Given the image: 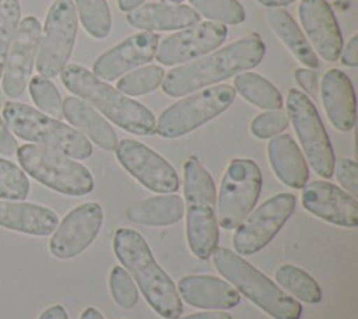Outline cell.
I'll return each instance as SVG.
<instances>
[{"mask_svg": "<svg viewBox=\"0 0 358 319\" xmlns=\"http://www.w3.org/2000/svg\"><path fill=\"white\" fill-rule=\"evenodd\" d=\"M145 0H117V6L122 11H130L138 6H141Z\"/></svg>", "mask_w": 358, "mask_h": 319, "instance_id": "ee69618b", "label": "cell"}, {"mask_svg": "<svg viewBox=\"0 0 358 319\" xmlns=\"http://www.w3.org/2000/svg\"><path fill=\"white\" fill-rule=\"evenodd\" d=\"M193 10L200 15L218 21V24L238 25L245 21V10L238 0H189Z\"/></svg>", "mask_w": 358, "mask_h": 319, "instance_id": "1f68e13d", "label": "cell"}, {"mask_svg": "<svg viewBox=\"0 0 358 319\" xmlns=\"http://www.w3.org/2000/svg\"><path fill=\"white\" fill-rule=\"evenodd\" d=\"M183 0H161V3H168V4H182Z\"/></svg>", "mask_w": 358, "mask_h": 319, "instance_id": "7dc6e473", "label": "cell"}, {"mask_svg": "<svg viewBox=\"0 0 358 319\" xmlns=\"http://www.w3.org/2000/svg\"><path fill=\"white\" fill-rule=\"evenodd\" d=\"M59 224L57 214L42 204L22 200H0V227L34 236L53 234Z\"/></svg>", "mask_w": 358, "mask_h": 319, "instance_id": "7402d4cb", "label": "cell"}, {"mask_svg": "<svg viewBox=\"0 0 358 319\" xmlns=\"http://www.w3.org/2000/svg\"><path fill=\"white\" fill-rule=\"evenodd\" d=\"M296 197L278 193L262 203L236 227L232 236L235 253L249 256L262 250L294 213Z\"/></svg>", "mask_w": 358, "mask_h": 319, "instance_id": "7c38bea8", "label": "cell"}, {"mask_svg": "<svg viewBox=\"0 0 358 319\" xmlns=\"http://www.w3.org/2000/svg\"><path fill=\"white\" fill-rule=\"evenodd\" d=\"M80 319H105L103 315L94 306H87L83 312Z\"/></svg>", "mask_w": 358, "mask_h": 319, "instance_id": "f6af8a7d", "label": "cell"}, {"mask_svg": "<svg viewBox=\"0 0 358 319\" xmlns=\"http://www.w3.org/2000/svg\"><path fill=\"white\" fill-rule=\"evenodd\" d=\"M109 290L113 301L123 309H131L138 301L137 287L122 266H115L109 274Z\"/></svg>", "mask_w": 358, "mask_h": 319, "instance_id": "d590c367", "label": "cell"}, {"mask_svg": "<svg viewBox=\"0 0 358 319\" xmlns=\"http://www.w3.org/2000/svg\"><path fill=\"white\" fill-rule=\"evenodd\" d=\"M42 27L36 17L20 20L1 76V88L8 98L21 97L32 77Z\"/></svg>", "mask_w": 358, "mask_h": 319, "instance_id": "9a60e30c", "label": "cell"}, {"mask_svg": "<svg viewBox=\"0 0 358 319\" xmlns=\"http://www.w3.org/2000/svg\"><path fill=\"white\" fill-rule=\"evenodd\" d=\"M298 17L315 53L326 62H336L343 49V36L329 3L302 0L298 6Z\"/></svg>", "mask_w": 358, "mask_h": 319, "instance_id": "d6986e66", "label": "cell"}, {"mask_svg": "<svg viewBox=\"0 0 358 319\" xmlns=\"http://www.w3.org/2000/svg\"><path fill=\"white\" fill-rule=\"evenodd\" d=\"M63 118L84 137L98 147L113 151L117 146V136L109 122L90 104L70 95L63 99Z\"/></svg>", "mask_w": 358, "mask_h": 319, "instance_id": "cb8c5ba5", "label": "cell"}, {"mask_svg": "<svg viewBox=\"0 0 358 319\" xmlns=\"http://www.w3.org/2000/svg\"><path fill=\"white\" fill-rule=\"evenodd\" d=\"M225 25L207 21L197 22L164 38L157 48L155 59L165 66H176L199 59L217 49L227 39Z\"/></svg>", "mask_w": 358, "mask_h": 319, "instance_id": "2e32d148", "label": "cell"}, {"mask_svg": "<svg viewBox=\"0 0 358 319\" xmlns=\"http://www.w3.org/2000/svg\"><path fill=\"white\" fill-rule=\"evenodd\" d=\"M336 176L338 183L345 189L347 193L357 197L358 196V165L355 161L343 158L334 165Z\"/></svg>", "mask_w": 358, "mask_h": 319, "instance_id": "74e56055", "label": "cell"}, {"mask_svg": "<svg viewBox=\"0 0 358 319\" xmlns=\"http://www.w3.org/2000/svg\"><path fill=\"white\" fill-rule=\"evenodd\" d=\"M126 20L137 29L152 32L185 29L197 24L200 15L186 4L148 3L127 11Z\"/></svg>", "mask_w": 358, "mask_h": 319, "instance_id": "603a6c76", "label": "cell"}, {"mask_svg": "<svg viewBox=\"0 0 358 319\" xmlns=\"http://www.w3.org/2000/svg\"><path fill=\"white\" fill-rule=\"evenodd\" d=\"M18 150V143L0 115V157H14Z\"/></svg>", "mask_w": 358, "mask_h": 319, "instance_id": "ab89813d", "label": "cell"}, {"mask_svg": "<svg viewBox=\"0 0 358 319\" xmlns=\"http://www.w3.org/2000/svg\"><path fill=\"white\" fill-rule=\"evenodd\" d=\"M341 63L348 67L358 66V35L354 34L340 53Z\"/></svg>", "mask_w": 358, "mask_h": 319, "instance_id": "60d3db41", "label": "cell"}, {"mask_svg": "<svg viewBox=\"0 0 358 319\" xmlns=\"http://www.w3.org/2000/svg\"><path fill=\"white\" fill-rule=\"evenodd\" d=\"M275 281L305 304H317L322 301V288L317 281L303 269L294 264H282L275 270Z\"/></svg>", "mask_w": 358, "mask_h": 319, "instance_id": "f1b7e54d", "label": "cell"}, {"mask_svg": "<svg viewBox=\"0 0 358 319\" xmlns=\"http://www.w3.org/2000/svg\"><path fill=\"white\" fill-rule=\"evenodd\" d=\"M262 190V172L248 158H234L221 179L217 199L218 225L224 229L236 228L257 203Z\"/></svg>", "mask_w": 358, "mask_h": 319, "instance_id": "30bf717a", "label": "cell"}, {"mask_svg": "<svg viewBox=\"0 0 358 319\" xmlns=\"http://www.w3.org/2000/svg\"><path fill=\"white\" fill-rule=\"evenodd\" d=\"M264 52L266 46L260 35L250 34L239 38L210 55L169 70L161 84L162 91L178 98L210 87L256 67Z\"/></svg>", "mask_w": 358, "mask_h": 319, "instance_id": "6da1fadb", "label": "cell"}, {"mask_svg": "<svg viewBox=\"0 0 358 319\" xmlns=\"http://www.w3.org/2000/svg\"><path fill=\"white\" fill-rule=\"evenodd\" d=\"M77 25V11L73 0H55L50 4L35 59L39 76L52 78L60 74L71 56Z\"/></svg>", "mask_w": 358, "mask_h": 319, "instance_id": "8fae6325", "label": "cell"}, {"mask_svg": "<svg viewBox=\"0 0 358 319\" xmlns=\"http://www.w3.org/2000/svg\"><path fill=\"white\" fill-rule=\"evenodd\" d=\"M266 20L273 32L281 39V42L299 63L308 66L309 69L319 67L317 55L288 11L280 7H270L266 11Z\"/></svg>", "mask_w": 358, "mask_h": 319, "instance_id": "4316f807", "label": "cell"}, {"mask_svg": "<svg viewBox=\"0 0 358 319\" xmlns=\"http://www.w3.org/2000/svg\"><path fill=\"white\" fill-rule=\"evenodd\" d=\"M185 214V201L178 194L152 196L130 204L126 218L151 227H166L176 224Z\"/></svg>", "mask_w": 358, "mask_h": 319, "instance_id": "484cf974", "label": "cell"}, {"mask_svg": "<svg viewBox=\"0 0 358 319\" xmlns=\"http://www.w3.org/2000/svg\"><path fill=\"white\" fill-rule=\"evenodd\" d=\"M113 252L126 271L136 280L148 305L165 319H176L183 305L172 278L157 263L141 234L131 228H117Z\"/></svg>", "mask_w": 358, "mask_h": 319, "instance_id": "7a4b0ae2", "label": "cell"}, {"mask_svg": "<svg viewBox=\"0 0 358 319\" xmlns=\"http://www.w3.org/2000/svg\"><path fill=\"white\" fill-rule=\"evenodd\" d=\"M176 319H232V316L224 311H207V312H196L186 315L183 318Z\"/></svg>", "mask_w": 358, "mask_h": 319, "instance_id": "b9f144b4", "label": "cell"}, {"mask_svg": "<svg viewBox=\"0 0 358 319\" xmlns=\"http://www.w3.org/2000/svg\"><path fill=\"white\" fill-rule=\"evenodd\" d=\"M62 84L77 98L90 104L120 129L137 134L155 133V118L143 104L122 94L80 64H66L60 71Z\"/></svg>", "mask_w": 358, "mask_h": 319, "instance_id": "3957f363", "label": "cell"}, {"mask_svg": "<svg viewBox=\"0 0 358 319\" xmlns=\"http://www.w3.org/2000/svg\"><path fill=\"white\" fill-rule=\"evenodd\" d=\"M1 116L13 134L25 141L56 150L73 160H87L92 154L90 140L78 130L27 104L8 101Z\"/></svg>", "mask_w": 358, "mask_h": 319, "instance_id": "8992f818", "label": "cell"}, {"mask_svg": "<svg viewBox=\"0 0 358 319\" xmlns=\"http://www.w3.org/2000/svg\"><path fill=\"white\" fill-rule=\"evenodd\" d=\"M38 319H69V313L67 311L64 309L63 305H50L48 306L41 315Z\"/></svg>", "mask_w": 358, "mask_h": 319, "instance_id": "7bdbcfd3", "label": "cell"}, {"mask_svg": "<svg viewBox=\"0 0 358 319\" xmlns=\"http://www.w3.org/2000/svg\"><path fill=\"white\" fill-rule=\"evenodd\" d=\"M28 90L31 99L41 112L59 120L63 118V99L50 78L39 74L31 77Z\"/></svg>", "mask_w": 358, "mask_h": 319, "instance_id": "d6a6232c", "label": "cell"}, {"mask_svg": "<svg viewBox=\"0 0 358 319\" xmlns=\"http://www.w3.org/2000/svg\"><path fill=\"white\" fill-rule=\"evenodd\" d=\"M102 221V207L95 201H87L74 207L53 231L49 241L52 256L66 260L83 253L99 234Z\"/></svg>", "mask_w": 358, "mask_h": 319, "instance_id": "5bb4252c", "label": "cell"}, {"mask_svg": "<svg viewBox=\"0 0 358 319\" xmlns=\"http://www.w3.org/2000/svg\"><path fill=\"white\" fill-rule=\"evenodd\" d=\"M288 125L289 119L284 111H267L253 118L250 123V132L255 137L264 140L280 134L288 127Z\"/></svg>", "mask_w": 358, "mask_h": 319, "instance_id": "8d00e7d4", "label": "cell"}, {"mask_svg": "<svg viewBox=\"0 0 358 319\" xmlns=\"http://www.w3.org/2000/svg\"><path fill=\"white\" fill-rule=\"evenodd\" d=\"M213 262L220 274L256 306L274 319H299L301 304L266 274L228 248H215Z\"/></svg>", "mask_w": 358, "mask_h": 319, "instance_id": "5b68a950", "label": "cell"}, {"mask_svg": "<svg viewBox=\"0 0 358 319\" xmlns=\"http://www.w3.org/2000/svg\"><path fill=\"white\" fill-rule=\"evenodd\" d=\"M159 36L154 32H137L103 52L92 64V74L103 81H113L155 56Z\"/></svg>", "mask_w": 358, "mask_h": 319, "instance_id": "e0dca14e", "label": "cell"}, {"mask_svg": "<svg viewBox=\"0 0 358 319\" xmlns=\"http://www.w3.org/2000/svg\"><path fill=\"white\" fill-rule=\"evenodd\" d=\"M320 97L330 123L340 132H350L357 119L355 92L351 80L338 69L329 70L320 83Z\"/></svg>", "mask_w": 358, "mask_h": 319, "instance_id": "ffe728a7", "label": "cell"}, {"mask_svg": "<svg viewBox=\"0 0 358 319\" xmlns=\"http://www.w3.org/2000/svg\"><path fill=\"white\" fill-rule=\"evenodd\" d=\"M235 94V88L228 84L206 87L190 94L161 112L155 122V133L164 139L185 136L227 111Z\"/></svg>", "mask_w": 358, "mask_h": 319, "instance_id": "ba28073f", "label": "cell"}, {"mask_svg": "<svg viewBox=\"0 0 358 319\" xmlns=\"http://www.w3.org/2000/svg\"><path fill=\"white\" fill-rule=\"evenodd\" d=\"M21 18L20 0H3L0 3V80L4 70V63L17 32Z\"/></svg>", "mask_w": 358, "mask_h": 319, "instance_id": "e575fe53", "label": "cell"}, {"mask_svg": "<svg viewBox=\"0 0 358 319\" xmlns=\"http://www.w3.org/2000/svg\"><path fill=\"white\" fill-rule=\"evenodd\" d=\"M267 155L273 172L287 186L302 189L309 178L306 160L289 134H277L267 144Z\"/></svg>", "mask_w": 358, "mask_h": 319, "instance_id": "d4e9b609", "label": "cell"}, {"mask_svg": "<svg viewBox=\"0 0 358 319\" xmlns=\"http://www.w3.org/2000/svg\"><path fill=\"white\" fill-rule=\"evenodd\" d=\"M29 187V180L25 172L10 160L0 157V199L25 200Z\"/></svg>", "mask_w": 358, "mask_h": 319, "instance_id": "836d02e7", "label": "cell"}, {"mask_svg": "<svg viewBox=\"0 0 358 319\" xmlns=\"http://www.w3.org/2000/svg\"><path fill=\"white\" fill-rule=\"evenodd\" d=\"M180 298L203 309H231L241 302L239 292L220 277L208 274L185 276L178 283Z\"/></svg>", "mask_w": 358, "mask_h": 319, "instance_id": "44dd1931", "label": "cell"}, {"mask_svg": "<svg viewBox=\"0 0 358 319\" xmlns=\"http://www.w3.org/2000/svg\"><path fill=\"white\" fill-rule=\"evenodd\" d=\"M295 0H257L259 4L270 8V7H282V6H287V4H291L294 3Z\"/></svg>", "mask_w": 358, "mask_h": 319, "instance_id": "bcb514c9", "label": "cell"}, {"mask_svg": "<svg viewBox=\"0 0 358 319\" xmlns=\"http://www.w3.org/2000/svg\"><path fill=\"white\" fill-rule=\"evenodd\" d=\"M1 1H3V0H0V3H1Z\"/></svg>", "mask_w": 358, "mask_h": 319, "instance_id": "c3c4849f", "label": "cell"}, {"mask_svg": "<svg viewBox=\"0 0 358 319\" xmlns=\"http://www.w3.org/2000/svg\"><path fill=\"white\" fill-rule=\"evenodd\" d=\"M119 164L144 187L155 193H173L179 189V178L173 166L145 144L123 139L115 148Z\"/></svg>", "mask_w": 358, "mask_h": 319, "instance_id": "4fadbf2b", "label": "cell"}, {"mask_svg": "<svg viewBox=\"0 0 358 319\" xmlns=\"http://www.w3.org/2000/svg\"><path fill=\"white\" fill-rule=\"evenodd\" d=\"M15 155L24 172L57 193L77 197L94 189L91 172L63 153L36 144H24L18 147Z\"/></svg>", "mask_w": 358, "mask_h": 319, "instance_id": "52a82bcc", "label": "cell"}, {"mask_svg": "<svg viewBox=\"0 0 358 319\" xmlns=\"http://www.w3.org/2000/svg\"><path fill=\"white\" fill-rule=\"evenodd\" d=\"M295 80L298 85L312 98H317L319 95V81L317 74L312 69H296Z\"/></svg>", "mask_w": 358, "mask_h": 319, "instance_id": "f35d334b", "label": "cell"}, {"mask_svg": "<svg viewBox=\"0 0 358 319\" xmlns=\"http://www.w3.org/2000/svg\"><path fill=\"white\" fill-rule=\"evenodd\" d=\"M285 105L308 162L319 176L331 178L336 165L334 151L315 104L302 91L291 88Z\"/></svg>", "mask_w": 358, "mask_h": 319, "instance_id": "9c48e42d", "label": "cell"}, {"mask_svg": "<svg viewBox=\"0 0 358 319\" xmlns=\"http://www.w3.org/2000/svg\"><path fill=\"white\" fill-rule=\"evenodd\" d=\"M76 11L84 29L95 39H105L112 28V17L106 0H74Z\"/></svg>", "mask_w": 358, "mask_h": 319, "instance_id": "f546056e", "label": "cell"}, {"mask_svg": "<svg viewBox=\"0 0 358 319\" xmlns=\"http://www.w3.org/2000/svg\"><path fill=\"white\" fill-rule=\"evenodd\" d=\"M234 85L235 91H238L243 99L257 108L267 111L282 108L281 92L267 78L257 73H239L234 80Z\"/></svg>", "mask_w": 358, "mask_h": 319, "instance_id": "83f0119b", "label": "cell"}, {"mask_svg": "<svg viewBox=\"0 0 358 319\" xmlns=\"http://www.w3.org/2000/svg\"><path fill=\"white\" fill-rule=\"evenodd\" d=\"M302 206L317 218L334 225H358V201L338 186L326 180H312L302 187Z\"/></svg>", "mask_w": 358, "mask_h": 319, "instance_id": "ac0fdd59", "label": "cell"}, {"mask_svg": "<svg viewBox=\"0 0 358 319\" xmlns=\"http://www.w3.org/2000/svg\"><path fill=\"white\" fill-rule=\"evenodd\" d=\"M186 203V239L199 259H208L217 248L220 232L215 215V185L208 171L190 157L183 165Z\"/></svg>", "mask_w": 358, "mask_h": 319, "instance_id": "277c9868", "label": "cell"}, {"mask_svg": "<svg viewBox=\"0 0 358 319\" xmlns=\"http://www.w3.org/2000/svg\"><path fill=\"white\" fill-rule=\"evenodd\" d=\"M165 71L161 66L150 64L122 76L116 90L129 97H140L155 91L164 81Z\"/></svg>", "mask_w": 358, "mask_h": 319, "instance_id": "4dcf8cb0", "label": "cell"}]
</instances>
